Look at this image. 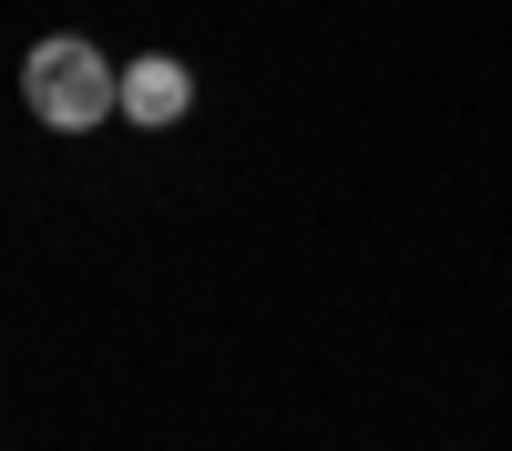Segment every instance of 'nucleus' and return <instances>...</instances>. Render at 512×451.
Here are the masks:
<instances>
[{"mask_svg": "<svg viewBox=\"0 0 512 451\" xmlns=\"http://www.w3.org/2000/svg\"><path fill=\"white\" fill-rule=\"evenodd\" d=\"M195 113V72L185 62H134V72H123V123H144V134H164V123H185Z\"/></svg>", "mask_w": 512, "mask_h": 451, "instance_id": "2", "label": "nucleus"}, {"mask_svg": "<svg viewBox=\"0 0 512 451\" xmlns=\"http://www.w3.org/2000/svg\"><path fill=\"white\" fill-rule=\"evenodd\" d=\"M21 93H31V113L52 123V134H93L103 113H123V72L93 52V41H31Z\"/></svg>", "mask_w": 512, "mask_h": 451, "instance_id": "1", "label": "nucleus"}]
</instances>
